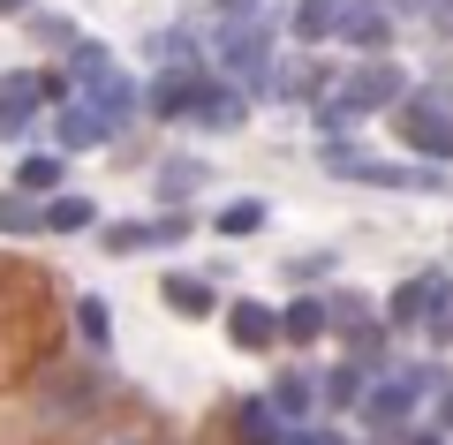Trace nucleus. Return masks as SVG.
<instances>
[{
	"label": "nucleus",
	"mask_w": 453,
	"mask_h": 445,
	"mask_svg": "<svg viewBox=\"0 0 453 445\" xmlns=\"http://www.w3.org/2000/svg\"><path fill=\"white\" fill-rule=\"evenodd\" d=\"M23 8H31V0H0V16H23Z\"/></svg>",
	"instance_id": "e433bc0d"
},
{
	"label": "nucleus",
	"mask_w": 453,
	"mask_h": 445,
	"mask_svg": "<svg viewBox=\"0 0 453 445\" xmlns=\"http://www.w3.org/2000/svg\"><path fill=\"white\" fill-rule=\"evenodd\" d=\"M106 257H136V249H166V242H189V219L181 211H166V219H113L106 234Z\"/></svg>",
	"instance_id": "9d476101"
},
{
	"label": "nucleus",
	"mask_w": 453,
	"mask_h": 445,
	"mask_svg": "<svg viewBox=\"0 0 453 445\" xmlns=\"http://www.w3.org/2000/svg\"><path fill=\"white\" fill-rule=\"evenodd\" d=\"M340 8H348V0H295V16H288V31L303 38V46H325V38L340 31Z\"/></svg>",
	"instance_id": "a211bd4d"
},
{
	"label": "nucleus",
	"mask_w": 453,
	"mask_h": 445,
	"mask_svg": "<svg viewBox=\"0 0 453 445\" xmlns=\"http://www.w3.org/2000/svg\"><path fill=\"white\" fill-rule=\"evenodd\" d=\"M273 408L288 415V423H310V408H318V385H310L303 370H280V378H273Z\"/></svg>",
	"instance_id": "412c9836"
},
{
	"label": "nucleus",
	"mask_w": 453,
	"mask_h": 445,
	"mask_svg": "<svg viewBox=\"0 0 453 445\" xmlns=\"http://www.w3.org/2000/svg\"><path fill=\"white\" fill-rule=\"evenodd\" d=\"M211 226H219L226 242H242V234H257V226H265V204H257V196H242V204H226Z\"/></svg>",
	"instance_id": "bb28decb"
},
{
	"label": "nucleus",
	"mask_w": 453,
	"mask_h": 445,
	"mask_svg": "<svg viewBox=\"0 0 453 445\" xmlns=\"http://www.w3.org/2000/svg\"><path fill=\"white\" fill-rule=\"evenodd\" d=\"M386 333H393L386 318H356L340 340H348V355H356V363H371V370H378V363H386Z\"/></svg>",
	"instance_id": "5701e85b"
},
{
	"label": "nucleus",
	"mask_w": 453,
	"mask_h": 445,
	"mask_svg": "<svg viewBox=\"0 0 453 445\" xmlns=\"http://www.w3.org/2000/svg\"><path fill=\"white\" fill-rule=\"evenodd\" d=\"M211 8H219L226 23H234V16H257V0H211Z\"/></svg>",
	"instance_id": "72a5a7b5"
},
{
	"label": "nucleus",
	"mask_w": 453,
	"mask_h": 445,
	"mask_svg": "<svg viewBox=\"0 0 453 445\" xmlns=\"http://www.w3.org/2000/svg\"><path fill=\"white\" fill-rule=\"evenodd\" d=\"M68 76H76L83 91H98V83L113 76V46H98V38H76V46H68Z\"/></svg>",
	"instance_id": "4be33fe9"
},
{
	"label": "nucleus",
	"mask_w": 453,
	"mask_h": 445,
	"mask_svg": "<svg viewBox=\"0 0 453 445\" xmlns=\"http://www.w3.org/2000/svg\"><path fill=\"white\" fill-rule=\"evenodd\" d=\"M46 211L31 204V189H0V234H38Z\"/></svg>",
	"instance_id": "b1692460"
},
{
	"label": "nucleus",
	"mask_w": 453,
	"mask_h": 445,
	"mask_svg": "<svg viewBox=\"0 0 453 445\" xmlns=\"http://www.w3.org/2000/svg\"><path fill=\"white\" fill-rule=\"evenodd\" d=\"M83 226H98L91 196H53L46 204V234H83Z\"/></svg>",
	"instance_id": "393cba45"
},
{
	"label": "nucleus",
	"mask_w": 453,
	"mask_h": 445,
	"mask_svg": "<svg viewBox=\"0 0 453 445\" xmlns=\"http://www.w3.org/2000/svg\"><path fill=\"white\" fill-rule=\"evenodd\" d=\"M242 113H250V98H242V91H226V83H204V98H196L189 121H196V128H242Z\"/></svg>",
	"instance_id": "6ab92c4d"
},
{
	"label": "nucleus",
	"mask_w": 453,
	"mask_h": 445,
	"mask_svg": "<svg viewBox=\"0 0 453 445\" xmlns=\"http://www.w3.org/2000/svg\"><path fill=\"white\" fill-rule=\"evenodd\" d=\"M333 98H348L356 113H378V106H401V98H408V76L386 61V53H371L363 68H348V76L333 83Z\"/></svg>",
	"instance_id": "39448f33"
},
{
	"label": "nucleus",
	"mask_w": 453,
	"mask_h": 445,
	"mask_svg": "<svg viewBox=\"0 0 453 445\" xmlns=\"http://www.w3.org/2000/svg\"><path fill=\"white\" fill-rule=\"evenodd\" d=\"M325 272H333V249H325V257H295L288 280H325Z\"/></svg>",
	"instance_id": "7c9ffc66"
},
{
	"label": "nucleus",
	"mask_w": 453,
	"mask_h": 445,
	"mask_svg": "<svg viewBox=\"0 0 453 445\" xmlns=\"http://www.w3.org/2000/svg\"><path fill=\"white\" fill-rule=\"evenodd\" d=\"M38 98H46L38 76H0V136H23L31 113H38Z\"/></svg>",
	"instance_id": "2eb2a0df"
},
{
	"label": "nucleus",
	"mask_w": 453,
	"mask_h": 445,
	"mask_svg": "<svg viewBox=\"0 0 453 445\" xmlns=\"http://www.w3.org/2000/svg\"><path fill=\"white\" fill-rule=\"evenodd\" d=\"M333 38H348L356 53H386L393 46V8H386V0H348Z\"/></svg>",
	"instance_id": "9b49d317"
},
{
	"label": "nucleus",
	"mask_w": 453,
	"mask_h": 445,
	"mask_svg": "<svg viewBox=\"0 0 453 445\" xmlns=\"http://www.w3.org/2000/svg\"><path fill=\"white\" fill-rule=\"evenodd\" d=\"M204 83H211V68H204V61H174V68H166V76L144 91V106L159 113V121H181V113H196Z\"/></svg>",
	"instance_id": "0eeeda50"
},
{
	"label": "nucleus",
	"mask_w": 453,
	"mask_h": 445,
	"mask_svg": "<svg viewBox=\"0 0 453 445\" xmlns=\"http://www.w3.org/2000/svg\"><path fill=\"white\" fill-rule=\"evenodd\" d=\"M431 31H438V38H453V0H431Z\"/></svg>",
	"instance_id": "2f4dec72"
},
{
	"label": "nucleus",
	"mask_w": 453,
	"mask_h": 445,
	"mask_svg": "<svg viewBox=\"0 0 453 445\" xmlns=\"http://www.w3.org/2000/svg\"><path fill=\"white\" fill-rule=\"evenodd\" d=\"M280 333H288L295 348H318V340L333 333V310H325V295H295V303L280 310Z\"/></svg>",
	"instance_id": "dca6fc26"
},
{
	"label": "nucleus",
	"mask_w": 453,
	"mask_h": 445,
	"mask_svg": "<svg viewBox=\"0 0 453 445\" xmlns=\"http://www.w3.org/2000/svg\"><path fill=\"white\" fill-rule=\"evenodd\" d=\"M416 393H423V385L408 378V370H393V378H378L371 393H363L356 415L378 430V438H393V430H408V415H416Z\"/></svg>",
	"instance_id": "423d86ee"
},
{
	"label": "nucleus",
	"mask_w": 453,
	"mask_h": 445,
	"mask_svg": "<svg viewBox=\"0 0 453 445\" xmlns=\"http://www.w3.org/2000/svg\"><path fill=\"white\" fill-rule=\"evenodd\" d=\"M204 181H211L204 159H159V196H166V204H189Z\"/></svg>",
	"instance_id": "aec40b11"
},
{
	"label": "nucleus",
	"mask_w": 453,
	"mask_h": 445,
	"mask_svg": "<svg viewBox=\"0 0 453 445\" xmlns=\"http://www.w3.org/2000/svg\"><path fill=\"white\" fill-rule=\"evenodd\" d=\"M31 38L38 46H76V31H68L61 16H31Z\"/></svg>",
	"instance_id": "c756f323"
},
{
	"label": "nucleus",
	"mask_w": 453,
	"mask_h": 445,
	"mask_svg": "<svg viewBox=\"0 0 453 445\" xmlns=\"http://www.w3.org/2000/svg\"><path fill=\"white\" fill-rule=\"evenodd\" d=\"M159 303L174 310V318H211V310H219V287H211L204 272H166V280H159Z\"/></svg>",
	"instance_id": "4468645a"
},
{
	"label": "nucleus",
	"mask_w": 453,
	"mask_h": 445,
	"mask_svg": "<svg viewBox=\"0 0 453 445\" xmlns=\"http://www.w3.org/2000/svg\"><path fill=\"white\" fill-rule=\"evenodd\" d=\"M226 340H234L242 355H273L288 333H280V310H265V303H234V310H226Z\"/></svg>",
	"instance_id": "f8f14e48"
},
{
	"label": "nucleus",
	"mask_w": 453,
	"mask_h": 445,
	"mask_svg": "<svg viewBox=\"0 0 453 445\" xmlns=\"http://www.w3.org/2000/svg\"><path fill=\"white\" fill-rule=\"evenodd\" d=\"M393 128H401V143L416 159L453 166V91H408L393 106Z\"/></svg>",
	"instance_id": "7ed1b4c3"
},
{
	"label": "nucleus",
	"mask_w": 453,
	"mask_h": 445,
	"mask_svg": "<svg viewBox=\"0 0 453 445\" xmlns=\"http://www.w3.org/2000/svg\"><path fill=\"white\" fill-rule=\"evenodd\" d=\"M386 8H408V16H416V8H423V16H431V0H386Z\"/></svg>",
	"instance_id": "c9c22d12"
},
{
	"label": "nucleus",
	"mask_w": 453,
	"mask_h": 445,
	"mask_svg": "<svg viewBox=\"0 0 453 445\" xmlns=\"http://www.w3.org/2000/svg\"><path fill=\"white\" fill-rule=\"evenodd\" d=\"M378 445H386V438H378ZM393 445H446V438H438V430H393Z\"/></svg>",
	"instance_id": "473e14b6"
},
{
	"label": "nucleus",
	"mask_w": 453,
	"mask_h": 445,
	"mask_svg": "<svg viewBox=\"0 0 453 445\" xmlns=\"http://www.w3.org/2000/svg\"><path fill=\"white\" fill-rule=\"evenodd\" d=\"M226 423H234V445H288V415L273 408V393L265 400H234V415H226Z\"/></svg>",
	"instance_id": "ddd939ff"
},
{
	"label": "nucleus",
	"mask_w": 453,
	"mask_h": 445,
	"mask_svg": "<svg viewBox=\"0 0 453 445\" xmlns=\"http://www.w3.org/2000/svg\"><path fill=\"white\" fill-rule=\"evenodd\" d=\"M363 393H371V363H356V355L333 363V370L318 378V400H325V408H363Z\"/></svg>",
	"instance_id": "f3484780"
},
{
	"label": "nucleus",
	"mask_w": 453,
	"mask_h": 445,
	"mask_svg": "<svg viewBox=\"0 0 453 445\" xmlns=\"http://www.w3.org/2000/svg\"><path fill=\"white\" fill-rule=\"evenodd\" d=\"M211 61H219L226 76H242L250 91L273 98V83H280V61H273V23H265V16H234L226 31H211Z\"/></svg>",
	"instance_id": "f03ea898"
},
{
	"label": "nucleus",
	"mask_w": 453,
	"mask_h": 445,
	"mask_svg": "<svg viewBox=\"0 0 453 445\" xmlns=\"http://www.w3.org/2000/svg\"><path fill=\"white\" fill-rule=\"evenodd\" d=\"M438 430H453V385L438 393Z\"/></svg>",
	"instance_id": "f704fd0d"
},
{
	"label": "nucleus",
	"mask_w": 453,
	"mask_h": 445,
	"mask_svg": "<svg viewBox=\"0 0 453 445\" xmlns=\"http://www.w3.org/2000/svg\"><path fill=\"white\" fill-rule=\"evenodd\" d=\"M340 181H378V189H446V166H393V159H363V151H325Z\"/></svg>",
	"instance_id": "20e7f679"
},
{
	"label": "nucleus",
	"mask_w": 453,
	"mask_h": 445,
	"mask_svg": "<svg viewBox=\"0 0 453 445\" xmlns=\"http://www.w3.org/2000/svg\"><path fill=\"white\" fill-rule=\"evenodd\" d=\"M53 340V287L31 265H0V378H16Z\"/></svg>",
	"instance_id": "f257e3e1"
},
{
	"label": "nucleus",
	"mask_w": 453,
	"mask_h": 445,
	"mask_svg": "<svg viewBox=\"0 0 453 445\" xmlns=\"http://www.w3.org/2000/svg\"><path fill=\"white\" fill-rule=\"evenodd\" d=\"M113 128L121 121H113V106H98V98H76V106L53 113V143H61V151H98Z\"/></svg>",
	"instance_id": "1a4fd4ad"
},
{
	"label": "nucleus",
	"mask_w": 453,
	"mask_h": 445,
	"mask_svg": "<svg viewBox=\"0 0 453 445\" xmlns=\"http://www.w3.org/2000/svg\"><path fill=\"white\" fill-rule=\"evenodd\" d=\"M453 303V280L446 272H416V280H401L386 295V325H423L431 310H446Z\"/></svg>",
	"instance_id": "6e6552de"
},
{
	"label": "nucleus",
	"mask_w": 453,
	"mask_h": 445,
	"mask_svg": "<svg viewBox=\"0 0 453 445\" xmlns=\"http://www.w3.org/2000/svg\"><path fill=\"white\" fill-rule=\"evenodd\" d=\"M16 189H31V196L61 189V159H53V151H38V159H23V166H16Z\"/></svg>",
	"instance_id": "cd10ccee"
},
{
	"label": "nucleus",
	"mask_w": 453,
	"mask_h": 445,
	"mask_svg": "<svg viewBox=\"0 0 453 445\" xmlns=\"http://www.w3.org/2000/svg\"><path fill=\"white\" fill-rule=\"evenodd\" d=\"M76 333H83V348H98V355H106L113 318H106V303H98V295H83V303H76Z\"/></svg>",
	"instance_id": "a878e982"
},
{
	"label": "nucleus",
	"mask_w": 453,
	"mask_h": 445,
	"mask_svg": "<svg viewBox=\"0 0 453 445\" xmlns=\"http://www.w3.org/2000/svg\"><path fill=\"white\" fill-rule=\"evenodd\" d=\"M325 310H333V333H348L356 318H371V303H363V295H348V287H340V295H325Z\"/></svg>",
	"instance_id": "c85d7f7f"
}]
</instances>
